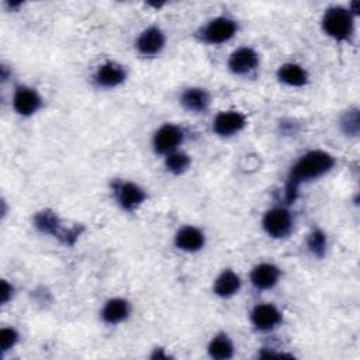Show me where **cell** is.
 <instances>
[{
	"label": "cell",
	"mask_w": 360,
	"mask_h": 360,
	"mask_svg": "<svg viewBox=\"0 0 360 360\" xmlns=\"http://www.w3.org/2000/svg\"><path fill=\"white\" fill-rule=\"evenodd\" d=\"M333 166L335 158L326 150L314 149L300 156L288 173L285 184V201L294 202L302 183H308L325 176L333 169Z\"/></svg>",
	"instance_id": "6da1fadb"
},
{
	"label": "cell",
	"mask_w": 360,
	"mask_h": 360,
	"mask_svg": "<svg viewBox=\"0 0 360 360\" xmlns=\"http://www.w3.org/2000/svg\"><path fill=\"white\" fill-rule=\"evenodd\" d=\"M354 18L347 7L330 6L322 14L321 27L329 38L338 42H347L354 32Z\"/></svg>",
	"instance_id": "7a4b0ae2"
},
{
	"label": "cell",
	"mask_w": 360,
	"mask_h": 360,
	"mask_svg": "<svg viewBox=\"0 0 360 360\" xmlns=\"http://www.w3.org/2000/svg\"><path fill=\"white\" fill-rule=\"evenodd\" d=\"M32 222L39 232L58 238L59 242H62L65 246H73L82 233L80 226H63L60 218L51 210H42L37 212L32 218Z\"/></svg>",
	"instance_id": "3957f363"
},
{
	"label": "cell",
	"mask_w": 360,
	"mask_h": 360,
	"mask_svg": "<svg viewBox=\"0 0 360 360\" xmlns=\"http://www.w3.org/2000/svg\"><path fill=\"white\" fill-rule=\"evenodd\" d=\"M238 30V21L226 15H218L208 20L197 31V37L202 44L221 45L231 41L236 35Z\"/></svg>",
	"instance_id": "277c9868"
},
{
	"label": "cell",
	"mask_w": 360,
	"mask_h": 360,
	"mask_svg": "<svg viewBox=\"0 0 360 360\" xmlns=\"http://www.w3.org/2000/svg\"><path fill=\"white\" fill-rule=\"evenodd\" d=\"M111 193L117 205L127 212H135L148 200L146 190L129 180H120V179L112 180Z\"/></svg>",
	"instance_id": "5b68a950"
},
{
	"label": "cell",
	"mask_w": 360,
	"mask_h": 360,
	"mask_svg": "<svg viewBox=\"0 0 360 360\" xmlns=\"http://www.w3.org/2000/svg\"><path fill=\"white\" fill-rule=\"evenodd\" d=\"M262 226L270 238L283 239L292 232L294 218L285 207H273L264 212Z\"/></svg>",
	"instance_id": "8992f818"
},
{
	"label": "cell",
	"mask_w": 360,
	"mask_h": 360,
	"mask_svg": "<svg viewBox=\"0 0 360 360\" xmlns=\"http://www.w3.org/2000/svg\"><path fill=\"white\" fill-rule=\"evenodd\" d=\"M186 134L181 127L176 124L160 125L152 138V148L155 153L166 156L174 150H179L180 145L184 142Z\"/></svg>",
	"instance_id": "52a82bcc"
},
{
	"label": "cell",
	"mask_w": 360,
	"mask_h": 360,
	"mask_svg": "<svg viewBox=\"0 0 360 360\" xmlns=\"http://www.w3.org/2000/svg\"><path fill=\"white\" fill-rule=\"evenodd\" d=\"M11 104L13 110L20 117H32L42 108L44 101L37 89L27 84H20L14 89Z\"/></svg>",
	"instance_id": "ba28073f"
},
{
	"label": "cell",
	"mask_w": 360,
	"mask_h": 360,
	"mask_svg": "<svg viewBox=\"0 0 360 360\" xmlns=\"http://www.w3.org/2000/svg\"><path fill=\"white\" fill-rule=\"evenodd\" d=\"M166 46V34L158 25H149L142 30L135 41V48L143 58H155L163 52Z\"/></svg>",
	"instance_id": "9c48e42d"
},
{
	"label": "cell",
	"mask_w": 360,
	"mask_h": 360,
	"mask_svg": "<svg viewBox=\"0 0 360 360\" xmlns=\"http://www.w3.org/2000/svg\"><path fill=\"white\" fill-rule=\"evenodd\" d=\"M248 125L246 115L236 110L218 112L212 120V131L221 138H231L242 132Z\"/></svg>",
	"instance_id": "30bf717a"
},
{
	"label": "cell",
	"mask_w": 360,
	"mask_h": 360,
	"mask_svg": "<svg viewBox=\"0 0 360 360\" xmlns=\"http://www.w3.org/2000/svg\"><path fill=\"white\" fill-rule=\"evenodd\" d=\"M127 69L115 60H105L97 66L93 82L100 89H115L127 80Z\"/></svg>",
	"instance_id": "8fae6325"
},
{
	"label": "cell",
	"mask_w": 360,
	"mask_h": 360,
	"mask_svg": "<svg viewBox=\"0 0 360 360\" xmlns=\"http://www.w3.org/2000/svg\"><path fill=\"white\" fill-rule=\"evenodd\" d=\"M259 63L260 56L253 48L240 46L229 55L226 66L236 76H248L259 68Z\"/></svg>",
	"instance_id": "7c38bea8"
},
{
	"label": "cell",
	"mask_w": 360,
	"mask_h": 360,
	"mask_svg": "<svg viewBox=\"0 0 360 360\" xmlns=\"http://www.w3.org/2000/svg\"><path fill=\"white\" fill-rule=\"evenodd\" d=\"M283 322L281 311L269 302L257 304L250 311V323L256 330L270 332Z\"/></svg>",
	"instance_id": "4fadbf2b"
},
{
	"label": "cell",
	"mask_w": 360,
	"mask_h": 360,
	"mask_svg": "<svg viewBox=\"0 0 360 360\" xmlns=\"http://www.w3.org/2000/svg\"><path fill=\"white\" fill-rule=\"evenodd\" d=\"M174 246L184 253L200 252L205 246V233L194 225H184L174 233Z\"/></svg>",
	"instance_id": "5bb4252c"
},
{
	"label": "cell",
	"mask_w": 360,
	"mask_h": 360,
	"mask_svg": "<svg viewBox=\"0 0 360 360\" xmlns=\"http://www.w3.org/2000/svg\"><path fill=\"white\" fill-rule=\"evenodd\" d=\"M281 277V270L278 266H276L274 263H269V262H263L256 264L249 274L250 278V284L256 288V290H271L273 287L277 285V283L280 281Z\"/></svg>",
	"instance_id": "9a60e30c"
},
{
	"label": "cell",
	"mask_w": 360,
	"mask_h": 360,
	"mask_svg": "<svg viewBox=\"0 0 360 360\" xmlns=\"http://www.w3.org/2000/svg\"><path fill=\"white\" fill-rule=\"evenodd\" d=\"M180 104L181 107L194 114L205 112L211 105V94L207 89L200 86L186 87L180 94Z\"/></svg>",
	"instance_id": "2e32d148"
},
{
	"label": "cell",
	"mask_w": 360,
	"mask_h": 360,
	"mask_svg": "<svg viewBox=\"0 0 360 360\" xmlns=\"http://www.w3.org/2000/svg\"><path fill=\"white\" fill-rule=\"evenodd\" d=\"M131 304L124 297H112L107 300L100 311V318L105 325H118L128 319Z\"/></svg>",
	"instance_id": "e0dca14e"
},
{
	"label": "cell",
	"mask_w": 360,
	"mask_h": 360,
	"mask_svg": "<svg viewBox=\"0 0 360 360\" xmlns=\"http://www.w3.org/2000/svg\"><path fill=\"white\" fill-rule=\"evenodd\" d=\"M242 280L232 269H224L214 280L212 291L219 298H231L239 292Z\"/></svg>",
	"instance_id": "ac0fdd59"
},
{
	"label": "cell",
	"mask_w": 360,
	"mask_h": 360,
	"mask_svg": "<svg viewBox=\"0 0 360 360\" xmlns=\"http://www.w3.org/2000/svg\"><path fill=\"white\" fill-rule=\"evenodd\" d=\"M277 79L278 82L290 87H304L309 80V75L307 69L300 63L287 62L278 66Z\"/></svg>",
	"instance_id": "d6986e66"
},
{
	"label": "cell",
	"mask_w": 360,
	"mask_h": 360,
	"mask_svg": "<svg viewBox=\"0 0 360 360\" xmlns=\"http://www.w3.org/2000/svg\"><path fill=\"white\" fill-rule=\"evenodd\" d=\"M207 353L211 359L228 360L232 359L235 354V345L229 335H226L225 332H219L208 342Z\"/></svg>",
	"instance_id": "ffe728a7"
},
{
	"label": "cell",
	"mask_w": 360,
	"mask_h": 360,
	"mask_svg": "<svg viewBox=\"0 0 360 360\" xmlns=\"http://www.w3.org/2000/svg\"><path fill=\"white\" fill-rule=\"evenodd\" d=\"M191 166V156L181 150H174L165 156V167L169 173L180 176L186 173Z\"/></svg>",
	"instance_id": "44dd1931"
},
{
	"label": "cell",
	"mask_w": 360,
	"mask_h": 360,
	"mask_svg": "<svg viewBox=\"0 0 360 360\" xmlns=\"http://www.w3.org/2000/svg\"><path fill=\"white\" fill-rule=\"evenodd\" d=\"M340 131L346 136H357L360 131V112L357 107L345 111L339 120Z\"/></svg>",
	"instance_id": "7402d4cb"
},
{
	"label": "cell",
	"mask_w": 360,
	"mask_h": 360,
	"mask_svg": "<svg viewBox=\"0 0 360 360\" xmlns=\"http://www.w3.org/2000/svg\"><path fill=\"white\" fill-rule=\"evenodd\" d=\"M307 248L314 256L323 257L326 253V248H328L326 233L319 228L312 229L307 238Z\"/></svg>",
	"instance_id": "603a6c76"
},
{
	"label": "cell",
	"mask_w": 360,
	"mask_h": 360,
	"mask_svg": "<svg viewBox=\"0 0 360 360\" xmlns=\"http://www.w3.org/2000/svg\"><path fill=\"white\" fill-rule=\"evenodd\" d=\"M20 340V333L13 326H4L0 330V347L1 353L11 350Z\"/></svg>",
	"instance_id": "cb8c5ba5"
},
{
	"label": "cell",
	"mask_w": 360,
	"mask_h": 360,
	"mask_svg": "<svg viewBox=\"0 0 360 360\" xmlns=\"http://www.w3.org/2000/svg\"><path fill=\"white\" fill-rule=\"evenodd\" d=\"M14 292H15L14 285L8 280H1V288H0L1 305H6L7 302H10L14 297Z\"/></svg>",
	"instance_id": "d4e9b609"
},
{
	"label": "cell",
	"mask_w": 360,
	"mask_h": 360,
	"mask_svg": "<svg viewBox=\"0 0 360 360\" xmlns=\"http://www.w3.org/2000/svg\"><path fill=\"white\" fill-rule=\"evenodd\" d=\"M150 357H152V359H167L169 354H167V353H163V349H160V347L158 349V347H156V349L153 350V353L150 354Z\"/></svg>",
	"instance_id": "484cf974"
}]
</instances>
